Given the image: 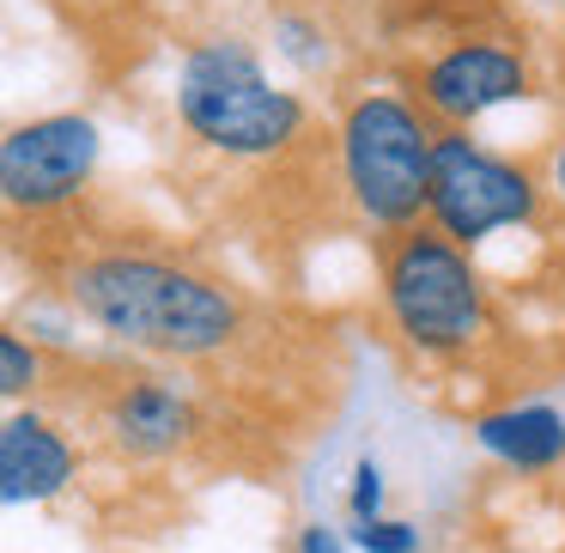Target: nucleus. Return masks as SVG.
I'll list each match as a JSON object with an SVG mask.
<instances>
[{
    "mask_svg": "<svg viewBox=\"0 0 565 553\" xmlns=\"http://www.w3.org/2000/svg\"><path fill=\"white\" fill-rule=\"evenodd\" d=\"M79 475V444L62 419L38 414H7L0 419V504H43L67 492Z\"/></svg>",
    "mask_w": 565,
    "mask_h": 553,
    "instance_id": "1a4fd4ad",
    "label": "nucleus"
},
{
    "mask_svg": "<svg viewBox=\"0 0 565 553\" xmlns=\"http://www.w3.org/2000/svg\"><path fill=\"white\" fill-rule=\"evenodd\" d=\"M541 183L529 164L468 140L462 128H444L431 140V189H426V225L444 232L456 249L487 244L504 225H535Z\"/></svg>",
    "mask_w": 565,
    "mask_h": 553,
    "instance_id": "39448f33",
    "label": "nucleus"
},
{
    "mask_svg": "<svg viewBox=\"0 0 565 553\" xmlns=\"http://www.w3.org/2000/svg\"><path fill=\"white\" fill-rule=\"evenodd\" d=\"M475 444L516 475H553L565 462V414L547 402H511L475 419Z\"/></svg>",
    "mask_w": 565,
    "mask_h": 553,
    "instance_id": "9d476101",
    "label": "nucleus"
},
{
    "mask_svg": "<svg viewBox=\"0 0 565 553\" xmlns=\"http://www.w3.org/2000/svg\"><path fill=\"white\" fill-rule=\"evenodd\" d=\"M98 171V123L86 116H38L0 140V208L62 213L86 195Z\"/></svg>",
    "mask_w": 565,
    "mask_h": 553,
    "instance_id": "423d86ee",
    "label": "nucleus"
},
{
    "mask_svg": "<svg viewBox=\"0 0 565 553\" xmlns=\"http://www.w3.org/2000/svg\"><path fill=\"white\" fill-rule=\"evenodd\" d=\"M431 140L438 128L395 92H359L334 128V159H341V189L353 213L371 232H407L426 220L431 189Z\"/></svg>",
    "mask_w": 565,
    "mask_h": 553,
    "instance_id": "20e7f679",
    "label": "nucleus"
},
{
    "mask_svg": "<svg viewBox=\"0 0 565 553\" xmlns=\"http://www.w3.org/2000/svg\"><path fill=\"white\" fill-rule=\"evenodd\" d=\"M547 195L559 201V213H565V135L547 147Z\"/></svg>",
    "mask_w": 565,
    "mask_h": 553,
    "instance_id": "2eb2a0df",
    "label": "nucleus"
},
{
    "mask_svg": "<svg viewBox=\"0 0 565 553\" xmlns=\"http://www.w3.org/2000/svg\"><path fill=\"white\" fill-rule=\"evenodd\" d=\"M177 116L207 152L249 164L286 159L298 140H310V104L274 86L256 50L237 38L189 50L183 74H177Z\"/></svg>",
    "mask_w": 565,
    "mask_h": 553,
    "instance_id": "f03ea898",
    "label": "nucleus"
},
{
    "mask_svg": "<svg viewBox=\"0 0 565 553\" xmlns=\"http://www.w3.org/2000/svg\"><path fill=\"white\" fill-rule=\"evenodd\" d=\"M529 92V62L504 43H450L444 55H431L414 79V110L426 123L468 128L487 110L523 98Z\"/></svg>",
    "mask_w": 565,
    "mask_h": 553,
    "instance_id": "0eeeda50",
    "label": "nucleus"
},
{
    "mask_svg": "<svg viewBox=\"0 0 565 553\" xmlns=\"http://www.w3.org/2000/svg\"><path fill=\"white\" fill-rule=\"evenodd\" d=\"M55 353L38 347L31 334H19L13 322H0V402H31L55 383Z\"/></svg>",
    "mask_w": 565,
    "mask_h": 553,
    "instance_id": "9b49d317",
    "label": "nucleus"
},
{
    "mask_svg": "<svg viewBox=\"0 0 565 553\" xmlns=\"http://www.w3.org/2000/svg\"><path fill=\"white\" fill-rule=\"evenodd\" d=\"M298 553H347V541L334 535L329 523H310L305 535H298Z\"/></svg>",
    "mask_w": 565,
    "mask_h": 553,
    "instance_id": "4468645a",
    "label": "nucleus"
},
{
    "mask_svg": "<svg viewBox=\"0 0 565 553\" xmlns=\"http://www.w3.org/2000/svg\"><path fill=\"white\" fill-rule=\"evenodd\" d=\"M353 547L359 553H414L419 529L402 523V517H365V523H353Z\"/></svg>",
    "mask_w": 565,
    "mask_h": 553,
    "instance_id": "f8f14e48",
    "label": "nucleus"
},
{
    "mask_svg": "<svg viewBox=\"0 0 565 553\" xmlns=\"http://www.w3.org/2000/svg\"><path fill=\"white\" fill-rule=\"evenodd\" d=\"M383 317L419 359H468L492 334V293L468 249L426 220L383 237Z\"/></svg>",
    "mask_w": 565,
    "mask_h": 553,
    "instance_id": "7ed1b4c3",
    "label": "nucleus"
},
{
    "mask_svg": "<svg viewBox=\"0 0 565 553\" xmlns=\"http://www.w3.org/2000/svg\"><path fill=\"white\" fill-rule=\"evenodd\" d=\"M104 432L122 456L135 462H159V456H177L195 444L201 432V407L195 395H183L177 383L164 377H122L104 390V407H98Z\"/></svg>",
    "mask_w": 565,
    "mask_h": 553,
    "instance_id": "6e6552de",
    "label": "nucleus"
},
{
    "mask_svg": "<svg viewBox=\"0 0 565 553\" xmlns=\"http://www.w3.org/2000/svg\"><path fill=\"white\" fill-rule=\"evenodd\" d=\"M62 298L98 334L177 365H220L262 334L244 286L147 237H98L62 262Z\"/></svg>",
    "mask_w": 565,
    "mask_h": 553,
    "instance_id": "f257e3e1",
    "label": "nucleus"
},
{
    "mask_svg": "<svg viewBox=\"0 0 565 553\" xmlns=\"http://www.w3.org/2000/svg\"><path fill=\"white\" fill-rule=\"evenodd\" d=\"M365 517H383V468L371 456L353 468V523H365Z\"/></svg>",
    "mask_w": 565,
    "mask_h": 553,
    "instance_id": "ddd939ff",
    "label": "nucleus"
}]
</instances>
